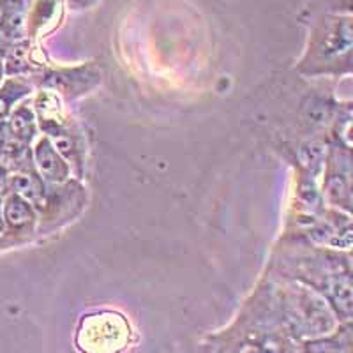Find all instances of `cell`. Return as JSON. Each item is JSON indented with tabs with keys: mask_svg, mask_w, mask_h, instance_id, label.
Here are the masks:
<instances>
[{
	"mask_svg": "<svg viewBox=\"0 0 353 353\" xmlns=\"http://www.w3.org/2000/svg\"><path fill=\"white\" fill-rule=\"evenodd\" d=\"M128 337V323L117 314L105 313L83 321L78 332V345L85 353H117L124 348Z\"/></svg>",
	"mask_w": 353,
	"mask_h": 353,
	"instance_id": "obj_1",
	"label": "cell"
},
{
	"mask_svg": "<svg viewBox=\"0 0 353 353\" xmlns=\"http://www.w3.org/2000/svg\"><path fill=\"white\" fill-rule=\"evenodd\" d=\"M36 161L39 166L41 175H44L48 181L59 182L68 176V166L62 161L61 154L57 152L55 147L50 143V140H41L36 147Z\"/></svg>",
	"mask_w": 353,
	"mask_h": 353,
	"instance_id": "obj_2",
	"label": "cell"
},
{
	"mask_svg": "<svg viewBox=\"0 0 353 353\" xmlns=\"http://www.w3.org/2000/svg\"><path fill=\"white\" fill-rule=\"evenodd\" d=\"M325 293L327 297L330 299V302L334 304V307L343 316L348 318L350 311H352V283H350V277H329L325 283Z\"/></svg>",
	"mask_w": 353,
	"mask_h": 353,
	"instance_id": "obj_3",
	"label": "cell"
},
{
	"mask_svg": "<svg viewBox=\"0 0 353 353\" xmlns=\"http://www.w3.org/2000/svg\"><path fill=\"white\" fill-rule=\"evenodd\" d=\"M6 219L11 226L14 228H20V226L28 225L32 221V210L28 207L27 201L20 196H11L6 203Z\"/></svg>",
	"mask_w": 353,
	"mask_h": 353,
	"instance_id": "obj_4",
	"label": "cell"
},
{
	"mask_svg": "<svg viewBox=\"0 0 353 353\" xmlns=\"http://www.w3.org/2000/svg\"><path fill=\"white\" fill-rule=\"evenodd\" d=\"M12 188L14 191H18V196L23 198V200L34 201L36 203L41 196V185L34 181L32 176L28 175H18L12 179Z\"/></svg>",
	"mask_w": 353,
	"mask_h": 353,
	"instance_id": "obj_5",
	"label": "cell"
},
{
	"mask_svg": "<svg viewBox=\"0 0 353 353\" xmlns=\"http://www.w3.org/2000/svg\"><path fill=\"white\" fill-rule=\"evenodd\" d=\"M12 132H17L20 138H30L34 131V117L27 108H20L12 115Z\"/></svg>",
	"mask_w": 353,
	"mask_h": 353,
	"instance_id": "obj_6",
	"label": "cell"
},
{
	"mask_svg": "<svg viewBox=\"0 0 353 353\" xmlns=\"http://www.w3.org/2000/svg\"><path fill=\"white\" fill-rule=\"evenodd\" d=\"M321 159H323V145L316 143V141L305 143L299 150V161H301V165L305 166V168L318 166L321 163Z\"/></svg>",
	"mask_w": 353,
	"mask_h": 353,
	"instance_id": "obj_7",
	"label": "cell"
},
{
	"mask_svg": "<svg viewBox=\"0 0 353 353\" xmlns=\"http://www.w3.org/2000/svg\"><path fill=\"white\" fill-rule=\"evenodd\" d=\"M305 112H307L309 122L323 124V122H327V119L330 117V106L327 105L325 101L313 99L311 101V106H305Z\"/></svg>",
	"mask_w": 353,
	"mask_h": 353,
	"instance_id": "obj_8",
	"label": "cell"
},
{
	"mask_svg": "<svg viewBox=\"0 0 353 353\" xmlns=\"http://www.w3.org/2000/svg\"><path fill=\"white\" fill-rule=\"evenodd\" d=\"M301 198H302V201H304V205L307 207L309 210L320 209V203H321L320 194H318V191L311 184H302Z\"/></svg>",
	"mask_w": 353,
	"mask_h": 353,
	"instance_id": "obj_9",
	"label": "cell"
},
{
	"mask_svg": "<svg viewBox=\"0 0 353 353\" xmlns=\"http://www.w3.org/2000/svg\"><path fill=\"white\" fill-rule=\"evenodd\" d=\"M55 147H57L55 150L59 154H64L65 157H71V154H72V141H71V138L59 137V138H57V141H55Z\"/></svg>",
	"mask_w": 353,
	"mask_h": 353,
	"instance_id": "obj_10",
	"label": "cell"
},
{
	"mask_svg": "<svg viewBox=\"0 0 353 353\" xmlns=\"http://www.w3.org/2000/svg\"><path fill=\"white\" fill-rule=\"evenodd\" d=\"M11 44V34L6 27H0V53H6Z\"/></svg>",
	"mask_w": 353,
	"mask_h": 353,
	"instance_id": "obj_11",
	"label": "cell"
},
{
	"mask_svg": "<svg viewBox=\"0 0 353 353\" xmlns=\"http://www.w3.org/2000/svg\"><path fill=\"white\" fill-rule=\"evenodd\" d=\"M6 20H8V6L0 2V27H4Z\"/></svg>",
	"mask_w": 353,
	"mask_h": 353,
	"instance_id": "obj_12",
	"label": "cell"
},
{
	"mask_svg": "<svg viewBox=\"0 0 353 353\" xmlns=\"http://www.w3.org/2000/svg\"><path fill=\"white\" fill-rule=\"evenodd\" d=\"M241 353H260V348H258V346H253V345H248L241 350Z\"/></svg>",
	"mask_w": 353,
	"mask_h": 353,
	"instance_id": "obj_13",
	"label": "cell"
},
{
	"mask_svg": "<svg viewBox=\"0 0 353 353\" xmlns=\"http://www.w3.org/2000/svg\"><path fill=\"white\" fill-rule=\"evenodd\" d=\"M6 112H8V103L0 99V117H4Z\"/></svg>",
	"mask_w": 353,
	"mask_h": 353,
	"instance_id": "obj_14",
	"label": "cell"
},
{
	"mask_svg": "<svg viewBox=\"0 0 353 353\" xmlns=\"http://www.w3.org/2000/svg\"><path fill=\"white\" fill-rule=\"evenodd\" d=\"M0 77H2V62H0Z\"/></svg>",
	"mask_w": 353,
	"mask_h": 353,
	"instance_id": "obj_15",
	"label": "cell"
},
{
	"mask_svg": "<svg viewBox=\"0 0 353 353\" xmlns=\"http://www.w3.org/2000/svg\"><path fill=\"white\" fill-rule=\"evenodd\" d=\"M0 230H2V219H0Z\"/></svg>",
	"mask_w": 353,
	"mask_h": 353,
	"instance_id": "obj_16",
	"label": "cell"
}]
</instances>
